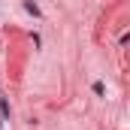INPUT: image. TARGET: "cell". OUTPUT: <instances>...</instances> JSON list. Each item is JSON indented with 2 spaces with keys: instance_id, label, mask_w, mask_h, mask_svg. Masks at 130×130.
Listing matches in <instances>:
<instances>
[{
  "instance_id": "3",
  "label": "cell",
  "mask_w": 130,
  "mask_h": 130,
  "mask_svg": "<svg viewBox=\"0 0 130 130\" xmlns=\"http://www.w3.org/2000/svg\"><path fill=\"white\" fill-rule=\"evenodd\" d=\"M94 94H100V97L106 94V85H103V82H94Z\"/></svg>"
},
{
  "instance_id": "2",
  "label": "cell",
  "mask_w": 130,
  "mask_h": 130,
  "mask_svg": "<svg viewBox=\"0 0 130 130\" xmlns=\"http://www.w3.org/2000/svg\"><path fill=\"white\" fill-rule=\"evenodd\" d=\"M0 115H3V118H9V103H6V100H0Z\"/></svg>"
},
{
  "instance_id": "4",
  "label": "cell",
  "mask_w": 130,
  "mask_h": 130,
  "mask_svg": "<svg viewBox=\"0 0 130 130\" xmlns=\"http://www.w3.org/2000/svg\"><path fill=\"white\" fill-rule=\"evenodd\" d=\"M0 127H3V118H0Z\"/></svg>"
},
{
  "instance_id": "1",
  "label": "cell",
  "mask_w": 130,
  "mask_h": 130,
  "mask_svg": "<svg viewBox=\"0 0 130 130\" xmlns=\"http://www.w3.org/2000/svg\"><path fill=\"white\" fill-rule=\"evenodd\" d=\"M24 9H27V12H30L33 18H39V6H36V3H33V0H24Z\"/></svg>"
}]
</instances>
